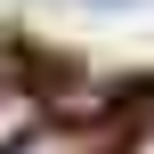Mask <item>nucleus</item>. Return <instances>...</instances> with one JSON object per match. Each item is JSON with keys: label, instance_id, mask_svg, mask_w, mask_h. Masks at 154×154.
Returning <instances> with one entry per match:
<instances>
[{"label": "nucleus", "instance_id": "3", "mask_svg": "<svg viewBox=\"0 0 154 154\" xmlns=\"http://www.w3.org/2000/svg\"><path fill=\"white\" fill-rule=\"evenodd\" d=\"M130 154H154V130H138V138H130Z\"/></svg>", "mask_w": 154, "mask_h": 154}, {"label": "nucleus", "instance_id": "2", "mask_svg": "<svg viewBox=\"0 0 154 154\" xmlns=\"http://www.w3.org/2000/svg\"><path fill=\"white\" fill-rule=\"evenodd\" d=\"M8 154H89V138H81V130H41V122H32Z\"/></svg>", "mask_w": 154, "mask_h": 154}, {"label": "nucleus", "instance_id": "4", "mask_svg": "<svg viewBox=\"0 0 154 154\" xmlns=\"http://www.w3.org/2000/svg\"><path fill=\"white\" fill-rule=\"evenodd\" d=\"M89 8H130V0H89Z\"/></svg>", "mask_w": 154, "mask_h": 154}, {"label": "nucleus", "instance_id": "1", "mask_svg": "<svg viewBox=\"0 0 154 154\" xmlns=\"http://www.w3.org/2000/svg\"><path fill=\"white\" fill-rule=\"evenodd\" d=\"M41 122V106H32V89H16V81H0V154L16 146L24 130Z\"/></svg>", "mask_w": 154, "mask_h": 154}]
</instances>
